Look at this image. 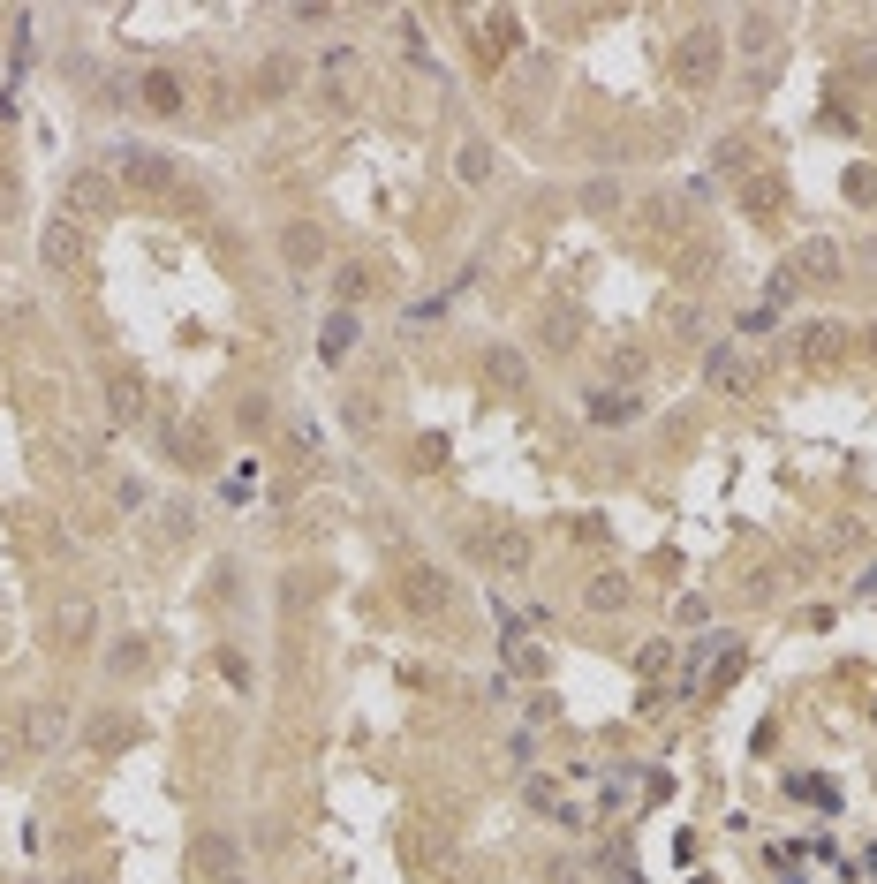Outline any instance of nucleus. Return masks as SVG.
<instances>
[{"label":"nucleus","instance_id":"nucleus-1","mask_svg":"<svg viewBox=\"0 0 877 884\" xmlns=\"http://www.w3.org/2000/svg\"><path fill=\"white\" fill-rule=\"evenodd\" d=\"M106 401H114V416H137V408H144V378H114Z\"/></svg>","mask_w":877,"mask_h":884},{"label":"nucleus","instance_id":"nucleus-2","mask_svg":"<svg viewBox=\"0 0 877 884\" xmlns=\"http://www.w3.org/2000/svg\"><path fill=\"white\" fill-rule=\"evenodd\" d=\"M348 340H356V325H348V318H333V325H326V356H333V363H341V348H348Z\"/></svg>","mask_w":877,"mask_h":884},{"label":"nucleus","instance_id":"nucleus-3","mask_svg":"<svg viewBox=\"0 0 877 884\" xmlns=\"http://www.w3.org/2000/svg\"><path fill=\"white\" fill-rule=\"evenodd\" d=\"M106 197V182H99V174H76V204H84V212H91V204H99Z\"/></svg>","mask_w":877,"mask_h":884}]
</instances>
